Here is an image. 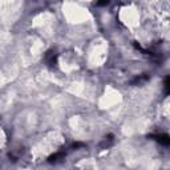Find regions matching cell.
I'll use <instances>...</instances> for the list:
<instances>
[{
	"label": "cell",
	"mask_w": 170,
	"mask_h": 170,
	"mask_svg": "<svg viewBox=\"0 0 170 170\" xmlns=\"http://www.w3.org/2000/svg\"><path fill=\"white\" fill-rule=\"evenodd\" d=\"M158 141L162 145H170V137L167 134H159L158 135Z\"/></svg>",
	"instance_id": "6da1fadb"
},
{
	"label": "cell",
	"mask_w": 170,
	"mask_h": 170,
	"mask_svg": "<svg viewBox=\"0 0 170 170\" xmlns=\"http://www.w3.org/2000/svg\"><path fill=\"white\" fill-rule=\"evenodd\" d=\"M165 85H166V89L170 90V77L166 78V81H165Z\"/></svg>",
	"instance_id": "7a4b0ae2"
}]
</instances>
